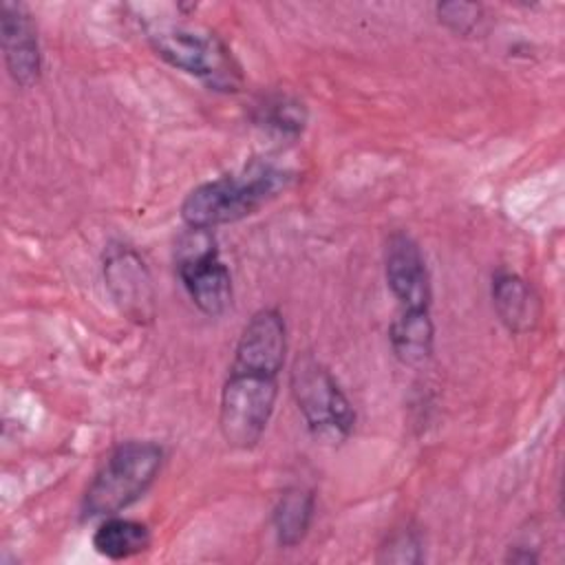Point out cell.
<instances>
[{
    "mask_svg": "<svg viewBox=\"0 0 565 565\" xmlns=\"http://www.w3.org/2000/svg\"><path fill=\"white\" fill-rule=\"evenodd\" d=\"M287 327L278 309H258L243 327L221 388L218 430L227 446L252 450L265 435L278 397Z\"/></svg>",
    "mask_w": 565,
    "mask_h": 565,
    "instance_id": "1",
    "label": "cell"
},
{
    "mask_svg": "<svg viewBox=\"0 0 565 565\" xmlns=\"http://www.w3.org/2000/svg\"><path fill=\"white\" fill-rule=\"evenodd\" d=\"M291 172L256 159L238 172L196 185L181 203V218L188 227L214 230L236 223L276 199L291 183Z\"/></svg>",
    "mask_w": 565,
    "mask_h": 565,
    "instance_id": "2",
    "label": "cell"
},
{
    "mask_svg": "<svg viewBox=\"0 0 565 565\" xmlns=\"http://www.w3.org/2000/svg\"><path fill=\"white\" fill-rule=\"evenodd\" d=\"M163 466V448L150 439H130L110 450L106 461L90 479L84 499V519L119 514L154 483Z\"/></svg>",
    "mask_w": 565,
    "mask_h": 565,
    "instance_id": "3",
    "label": "cell"
},
{
    "mask_svg": "<svg viewBox=\"0 0 565 565\" xmlns=\"http://www.w3.org/2000/svg\"><path fill=\"white\" fill-rule=\"evenodd\" d=\"M148 40L166 64L201 79L212 90L234 93L243 84L232 49L210 29L168 24L148 31Z\"/></svg>",
    "mask_w": 565,
    "mask_h": 565,
    "instance_id": "4",
    "label": "cell"
},
{
    "mask_svg": "<svg viewBox=\"0 0 565 565\" xmlns=\"http://www.w3.org/2000/svg\"><path fill=\"white\" fill-rule=\"evenodd\" d=\"M289 384L296 406L316 439L340 444L353 433L355 411L320 360L309 353L298 355L291 366Z\"/></svg>",
    "mask_w": 565,
    "mask_h": 565,
    "instance_id": "5",
    "label": "cell"
},
{
    "mask_svg": "<svg viewBox=\"0 0 565 565\" xmlns=\"http://www.w3.org/2000/svg\"><path fill=\"white\" fill-rule=\"evenodd\" d=\"M177 274L194 302V307L210 316H223L232 305V276L218 256L210 230L188 227L177 243Z\"/></svg>",
    "mask_w": 565,
    "mask_h": 565,
    "instance_id": "6",
    "label": "cell"
},
{
    "mask_svg": "<svg viewBox=\"0 0 565 565\" xmlns=\"http://www.w3.org/2000/svg\"><path fill=\"white\" fill-rule=\"evenodd\" d=\"M384 276L399 305L397 311H430V274L417 241L408 232H393L386 238Z\"/></svg>",
    "mask_w": 565,
    "mask_h": 565,
    "instance_id": "7",
    "label": "cell"
},
{
    "mask_svg": "<svg viewBox=\"0 0 565 565\" xmlns=\"http://www.w3.org/2000/svg\"><path fill=\"white\" fill-rule=\"evenodd\" d=\"M104 280L119 309L137 322L154 313V289L146 263L126 245L108 249L104 258Z\"/></svg>",
    "mask_w": 565,
    "mask_h": 565,
    "instance_id": "8",
    "label": "cell"
},
{
    "mask_svg": "<svg viewBox=\"0 0 565 565\" xmlns=\"http://www.w3.org/2000/svg\"><path fill=\"white\" fill-rule=\"evenodd\" d=\"M0 42L4 66L11 79L29 88L42 75V53L38 29L29 9L20 2H2L0 7Z\"/></svg>",
    "mask_w": 565,
    "mask_h": 565,
    "instance_id": "9",
    "label": "cell"
},
{
    "mask_svg": "<svg viewBox=\"0 0 565 565\" xmlns=\"http://www.w3.org/2000/svg\"><path fill=\"white\" fill-rule=\"evenodd\" d=\"M492 305L499 320L514 333L534 329L541 316V302L532 285L512 271L492 276Z\"/></svg>",
    "mask_w": 565,
    "mask_h": 565,
    "instance_id": "10",
    "label": "cell"
},
{
    "mask_svg": "<svg viewBox=\"0 0 565 565\" xmlns=\"http://www.w3.org/2000/svg\"><path fill=\"white\" fill-rule=\"evenodd\" d=\"M388 340L395 358L404 366L426 364L435 344L430 311H397L388 327Z\"/></svg>",
    "mask_w": 565,
    "mask_h": 565,
    "instance_id": "11",
    "label": "cell"
},
{
    "mask_svg": "<svg viewBox=\"0 0 565 565\" xmlns=\"http://www.w3.org/2000/svg\"><path fill=\"white\" fill-rule=\"evenodd\" d=\"M150 530L146 523L124 519L119 514L104 516L93 534V547L108 561H126L150 547Z\"/></svg>",
    "mask_w": 565,
    "mask_h": 565,
    "instance_id": "12",
    "label": "cell"
},
{
    "mask_svg": "<svg viewBox=\"0 0 565 565\" xmlns=\"http://www.w3.org/2000/svg\"><path fill=\"white\" fill-rule=\"evenodd\" d=\"M316 497L311 490L294 486L287 488L271 512L276 541L280 547H296L305 541L313 519Z\"/></svg>",
    "mask_w": 565,
    "mask_h": 565,
    "instance_id": "13",
    "label": "cell"
},
{
    "mask_svg": "<svg viewBox=\"0 0 565 565\" xmlns=\"http://www.w3.org/2000/svg\"><path fill=\"white\" fill-rule=\"evenodd\" d=\"M256 124L285 137H298L307 124V110L302 102L289 95H271L256 106Z\"/></svg>",
    "mask_w": 565,
    "mask_h": 565,
    "instance_id": "14",
    "label": "cell"
},
{
    "mask_svg": "<svg viewBox=\"0 0 565 565\" xmlns=\"http://www.w3.org/2000/svg\"><path fill=\"white\" fill-rule=\"evenodd\" d=\"M422 539L411 525L395 530L380 547V563H419L422 561Z\"/></svg>",
    "mask_w": 565,
    "mask_h": 565,
    "instance_id": "15",
    "label": "cell"
},
{
    "mask_svg": "<svg viewBox=\"0 0 565 565\" xmlns=\"http://www.w3.org/2000/svg\"><path fill=\"white\" fill-rule=\"evenodd\" d=\"M437 15H439V22L446 24L457 35H472L475 31H479V26L483 22L481 7L470 4V2L437 4Z\"/></svg>",
    "mask_w": 565,
    "mask_h": 565,
    "instance_id": "16",
    "label": "cell"
},
{
    "mask_svg": "<svg viewBox=\"0 0 565 565\" xmlns=\"http://www.w3.org/2000/svg\"><path fill=\"white\" fill-rule=\"evenodd\" d=\"M508 561H512V563H521V565H527V563H536V561H539V556H536L534 552L525 550V547H514V550H510Z\"/></svg>",
    "mask_w": 565,
    "mask_h": 565,
    "instance_id": "17",
    "label": "cell"
}]
</instances>
